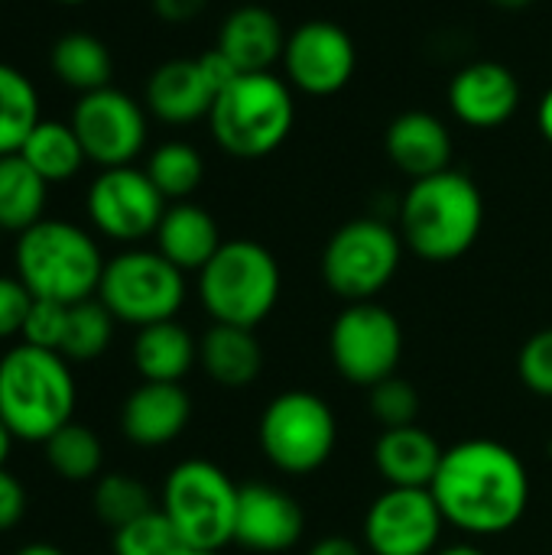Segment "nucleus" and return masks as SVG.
<instances>
[{"label":"nucleus","mask_w":552,"mask_h":555,"mask_svg":"<svg viewBox=\"0 0 552 555\" xmlns=\"http://www.w3.org/2000/svg\"><path fill=\"white\" fill-rule=\"evenodd\" d=\"M429 491L449 527L472 537H498L524 520L530 475L504 442L468 439L446 449Z\"/></svg>","instance_id":"nucleus-1"},{"label":"nucleus","mask_w":552,"mask_h":555,"mask_svg":"<svg viewBox=\"0 0 552 555\" xmlns=\"http://www.w3.org/2000/svg\"><path fill=\"white\" fill-rule=\"evenodd\" d=\"M482 224L485 198L478 185L452 166L416 179L400 202V237L429 263L465 257L475 247Z\"/></svg>","instance_id":"nucleus-2"},{"label":"nucleus","mask_w":552,"mask_h":555,"mask_svg":"<svg viewBox=\"0 0 552 555\" xmlns=\"http://www.w3.org/2000/svg\"><path fill=\"white\" fill-rule=\"evenodd\" d=\"M75 413V377L59 351L20 345L0 358V420L23 442H46Z\"/></svg>","instance_id":"nucleus-3"},{"label":"nucleus","mask_w":552,"mask_h":555,"mask_svg":"<svg viewBox=\"0 0 552 555\" xmlns=\"http://www.w3.org/2000/svg\"><path fill=\"white\" fill-rule=\"evenodd\" d=\"M16 276L33 293V299L75 306L98 293L104 257L85 228L42 218L16 241Z\"/></svg>","instance_id":"nucleus-4"},{"label":"nucleus","mask_w":552,"mask_h":555,"mask_svg":"<svg viewBox=\"0 0 552 555\" xmlns=\"http://www.w3.org/2000/svg\"><path fill=\"white\" fill-rule=\"evenodd\" d=\"M215 143L234 159H264L286 143L296 124V101L290 85L270 72L238 75L208 114Z\"/></svg>","instance_id":"nucleus-5"},{"label":"nucleus","mask_w":552,"mask_h":555,"mask_svg":"<svg viewBox=\"0 0 552 555\" xmlns=\"http://www.w3.org/2000/svg\"><path fill=\"white\" fill-rule=\"evenodd\" d=\"M198 299L215 322L257 328L280 299V263L257 241H224L198 270Z\"/></svg>","instance_id":"nucleus-6"},{"label":"nucleus","mask_w":552,"mask_h":555,"mask_svg":"<svg viewBox=\"0 0 552 555\" xmlns=\"http://www.w3.org/2000/svg\"><path fill=\"white\" fill-rule=\"evenodd\" d=\"M238 494L241 488H234L218 465L189 459L169 472L159 511L189 546L218 553L221 546L234 543Z\"/></svg>","instance_id":"nucleus-7"},{"label":"nucleus","mask_w":552,"mask_h":555,"mask_svg":"<svg viewBox=\"0 0 552 555\" xmlns=\"http://www.w3.org/2000/svg\"><path fill=\"white\" fill-rule=\"evenodd\" d=\"M403 237L381 218H355L342 224L322 254V280L345 302H374L397 276Z\"/></svg>","instance_id":"nucleus-8"},{"label":"nucleus","mask_w":552,"mask_h":555,"mask_svg":"<svg viewBox=\"0 0 552 555\" xmlns=\"http://www.w3.org/2000/svg\"><path fill=\"white\" fill-rule=\"evenodd\" d=\"M257 436L273 468L286 475H309L332 459L338 423L319 393L286 390L267 403Z\"/></svg>","instance_id":"nucleus-9"},{"label":"nucleus","mask_w":552,"mask_h":555,"mask_svg":"<svg viewBox=\"0 0 552 555\" xmlns=\"http://www.w3.org/2000/svg\"><path fill=\"white\" fill-rule=\"evenodd\" d=\"M98 299L117 322L146 328L176 319L185 302V276L159 250H124L104 263Z\"/></svg>","instance_id":"nucleus-10"},{"label":"nucleus","mask_w":552,"mask_h":555,"mask_svg":"<svg viewBox=\"0 0 552 555\" xmlns=\"http://www.w3.org/2000/svg\"><path fill=\"white\" fill-rule=\"evenodd\" d=\"M335 371L358 387H374L397 374L403 358V328L397 315L377 302H348L329 332Z\"/></svg>","instance_id":"nucleus-11"},{"label":"nucleus","mask_w":552,"mask_h":555,"mask_svg":"<svg viewBox=\"0 0 552 555\" xmlns=\"http://www.w3.org/2000/svg\"><path fill=\"white\" fill-rule=\"evenodd\" d=\"M68 124L81 140L85 156L101 169L133 166L146 146V114L140 101L111 85L81 94Z\"/></svg>","instance_id":"nucleus-12"},{"label":"nucleus","mask_w":552,"mask_h":555,"mask_svg":"<svg viewBox=\"0 0 552 555\" xmlns=\"http://www.w3.org/2000/svg\"><path fill=\"white\" fill-rule=\"evenodd\" d=\"M85 208L91 224L104 237L133 244L156 234L166 215V198L153 185L146 169L114 166V169H101V176L88 185Z\"/></svg>","instance_id":"nucleus-13"},{"label":"nucleus","mask_w":552,"mask_h":555,"mask_svg":"<svg viewBox=\"0 0 552 555\" xmlns=\"http://www.w3.org/2000/svg\"><path fill=\"white\" fill-rule=\"evenodd\" d=\"M446 517L429 488H387L364 514L371 555H433Z\"/></svg>","instance_id":"nucleus-14"},{"label":"nucleus","mask_w":552,"mask_h":555,"mask_svg":"<svg viewBox=\"0 0 552 555\" xmlns=\"http://www.w3.org/2000/svg\"><path fill=\"white\" fill-rule=\"evenodd\" d=\"M283 68L293 88L312 98L338 94L358 68V49L348 29L332 20H306L286 36Z\"/></svg>","instance_id":"nucleus-15"},{"label":"nucleus","mask_w":552,"mask_h":555,"mask_svg":"<svg viewBox=\"0 0 552 555\" xmlns=\"http://www.w3.org/2000/svg\"><path fill=\"white\" fill-rule=\"evenodd\" d=\"M449 107L452 114L475 130H495L508 124L521 107V81L517 75L491 59L472 62L459 68L449 81Z\"/></svg>","instance_id":"nucleus-16"},{"label":"nucleus","mask_w":552,"mask_h":555,"mask_svg":"<svg viewBox=\"0 0 552 555\" xmlns=\"http://www.w3.org/2000/svg\"><path fill=\"white\" fill-rule=\"evenodd\" d=\"M306 530L303 507L296 498L273 485H244L238 494L234 543L254 553H286Z\"/></svg>","instance_id":"nucleus-17"},{"label":"nucleus","mask_w":552,"mask_h":555,"mask_svg":"<svg viewBox=\"0 0 552 555\" xmlns=\"http://www.w3.org/2000/svg\"><path fill=\"white\" fill-rule=\"evenodd\" d=\"M192 420V400L182 384L143 380L120 410V429L133 446L156 449L185 433Z\"/></svg>","instance_id":"nucleus-18"},{"label":"nucleus","mask_w":552,"mask_h":555,"mask_svg":"<svg viewBox=\"0 0 552 555\" xmlns=\"http://www.w3.org/2000/svg\"><path fill=\"white\" fill-rule=\"evenodd\" d=\"M384 150H387L390 163L416 182V179L449 169L452 133L429 111H403L400 117H394L387 124Z\"/></svg>","instance_id":"nucleus-19"},{"label":"nucleus","mask_w":552,"mask_h":555,"mask_svg":"<svg viewBox=\"0 0 552 555\" xmlns=\"http://www.w3.org/2000/svg\"><path fill=\"white\" fill-rule=\"evenodd\" d=\"M146 107L163 124H195L211 114L215 88L205 78L198 59H169L146 78Z\"/></svg>","instance_id":"nucleus-20"},{"label":"nucleus","mask_w":552,"mask_h":555,"mask_svg":"<svg viewBox=\"0 0 552 555\" xmlns=\"http://www.w3.org/2000/svg\"><path fill=\"white\" fill-rule=\"evenodd\" d=\"M218 49L238 65L241 75L270 72L273 62H283L286 33L273 10L260 3H244L224 16L218 33Z\"/></svg>","instance_id":"nucleus-21"},{"label":"nucleus","mask_w":552,"mask_h":555,"mask_svg":"<svg viewBox=\"0 0 552 555\" xmlns=\"http://www.w3.org/2000/svg\"><path fill=\"white\" fill-rule=\"evenodd\" d=\"M446 449L423 426L384 429L374 446V465L390 488H429Z\"/></svg>","instance_id":"nucleus-22"},{"label":"nucleus","mask_w":552,"mask_h":555,"mask_svg":"<svg viewBox=\"0 0 552 555\" xmlns=\"http://www.w3.org/2000/svg\"><path fill=\"white\" fill-rule=\"evenodd\" d=\"M221 244L224 241L218 234V221L192 202H176L172 208H166L156 228V250L182 273L202 270Z\"/></svg>","instance_id":"nucleus-23"},{"label":"nucleus","mask_w":552,"mask_h":555,"mask_svg":"<svg viewBox=\"0 0 552 555\" xmlns=\"http://www.w3.org/2000/svg\"><path fill=\"white\" fill-rule=\"evenodd\" d=\"M198 361L215 384L247 387L264 371V348H260L254 328L215 322L198 341Z\"/></svg>","instance_id":"nucleus-24"},{"label":"nucleus","mask_w":552,"mask_h":555,"mask_svg":"<svg viewBox=\"0 0 552 555\" xmlns=\"http://www.w3.org/2000/svg\"><path fill=\"white\" fill-rule=\"evenodd\" d=\"M195 361H198V345L176 319L156 322V325H146L137 332L133 367L140 371L143 380L179 384L192 371Z\"/></svg>","instance_id":"nucleus-25"},{"label":"nucleus","mask_w":552,"mask_h":555,"mask_svg":"<svg viewBox=\"0 0 552 555\" xmlns=\"http://www.w3.org/2000/svg\"><path fill=\"white\" fill-rule=\"evenodd\" d=\"M49 182L20 156H0V231L23 234L42 221Z\"/></svg>","instance_id":"nucleus-26"},{"label":"nucleus","mask_w":552,"mask_h":555,"mask_svg":"<svg viewBox=\"0 0 552 555\" xmlns=\"http://www.w3.org/2000/svg\"><path fill=\"white\" fill-rule=\"evenodd\" d=\"M52 72L62 85L88 94L98 88L111 85L114 75V59L111 49L104 46V39L91 36V33H65L55 39L52 46Z\"/></svg>","instance_id":"nucleus-27"},{"label":"nucleus","mask_w":552,"mask_h":555,"mask_svg":"<svg viewBox=\"0 0 552 555\" xmlns=\"http://www.w3.org/2000/svg\"><path fill=\"white\" fill-rule=\"evenodd\" d=\"M20 156L49 182H68L78 176V169L85 166V150H81V140L75 133L72 124L65 120H39L33 127V133L26 137Z\"/></svg>","instance_id":"nucleus-28"},{"label":"nucleus","mask_w":552,"mask_h":555,"mask_svg":"<svg viewBox=\"0 0 552 555\" xmlns=\"http://www.w3.org/2000/svg\"><path fill=\"white\" fill-rule=\"evenodd\" d=\"M39 120L36 85L20 68L0 62V156L20 153Z\"/></svg>","instance_id":"nucleus-29"},{"label":"nucleus","mask_w":552,"mask_h":555,"mask_svg":"<svg viewBox=\"0 0 552 555\" xmlns=\"http://www.w3.org/2000/svg\"><path fill=\"white\" fill-rule=\"evenodd\" d=\"M146 176L153 179V185L163 192V198L169 202H185L205 179V159L202 153L185 143V140H166L150 153L146 163Z\"/></svg>","instance_id":"nucleus-30"},{"label":"nucleus","mask_w":552,"mask_h":555,"mask_svg":"<svg viewBox=\"0 0 552 555\" xmlns=\"http://www.w3.org/2000/svg\"><path fill=\"white\" fill-rule=\"evenodd\" d=\"M46 459L59 478L78 485V481H91L101 472L104 449H101V439L88 426L68 423L55 436L46 439Z\"/></svg>","instance_id":"nucleus-31"},{"label":"nucleus","mask_w":552,"mask_h":555,"mask_svg":"<svg viewBox=\"0 0 552 555\" xmlns=\"http://www.w3.org/2000/svg\"><path fill=\"white\" fill-rule=\"evenodd\" d=\"M114 315L107 312V306L98 299H85L68 306V328H65V341H62V358L68 361H91L101 358L114 338Z\"/></svg>","instance_id":"nucleus-32"},{"label":"nucleus","mask_w":552,"mask_h":555,"mask_svg":"<svg viewBox=\"0 0 552 555\" xmlns=\"http://www.w3.org/2000/svg\"><path fill=\"white\" fill-rule=\"evenodd\" d=\"M94 514L117 533L127 524L153 514V498L130 475H104L94 488Z\"/></svg>","instance_id":"nucleus-33"},{"label":"nucleus","mask_w":552,"mask_h":555,"mask_svg":"<svg viewBox=\"0 0 552 555\" xmlns=\"http://www.w3.org/2000/svg\"><path fill=\"white\" fill-rule=\"evenodd\" d=\"M114 555H195V546L176 533L163 511H153L114 533Z\"/></svg>","instance_id":"nucleus-34"},{"label":"nucleus","mask_w":552,"mask_h":555,"mask_svg":"<svg viewBox=\"0 0 552 555\" xmlns=\"http://www.w3.org/2000/svg\"><path fill=\"white\" fill-rule=\"evenodd\" d=\"M371 413L384 429L413 426L420 416V393L410 380L394 374L371 387Z\"/></svg>","instance_id":"nucleus-35"},{"label":"nucleus","mask_w":552,"mask_h":555,"mask_svg":"<svg viewBox=\"0 0 552 555\" xmlns=\"http://www.w3.org/2000/svg\"><path fill=\"white\" fill-rule=\"evenodd\" d=\"M65 328H68V306L65 302L33 299L20 335H23V345H33V348H46V351H59L62 354Z\"/></svg>","instance_id":"nucleus-36"},{"label":"nucleus","mask_w":552,"mask_h":555,"mask_svg":"<svg viewBox=\"0 0 552 555\" xmlns=\"http://www.w3.org/2000/svg\"><path fill=\"white\" fill-rule=\"evenodd\" d=\"M517 374L534 393L552 397V328H543L534 338H527L517 358Z\"/></svg>","instance_id":"nucleus-37"},{"label":"nucleus","mask_w":552,"mask_h":555,"mask_svg":"<svg viewBox=\"0 0 552 555\" xmlns=\"http://www.w3.org/2000/svg\"><path fill=\"white\" fill-rule=\"evenodd\" d=\"M29 306L33 293L20 283V276H0V338L23 332Z\"/></svg>","instance_id":"nucleus-38"},{"label":"nucleus","mask_w":552,"mask_h":555,"mask_svg":"<svg viewBox=\"0 0 552 555\" xmlns=\"http://www.w3.org/2000/svg\"><path fill=\"white\" fill-rule=\"evenodd\" d=\"M26 514V491L23 485L0 468V533L13 530Z\"/></svg>","instance_id":"nucleus-39"},{"label":"nucleus","mask_w":552,"mask_h":555,"mask_svg":"<svg viewBox=\"0 0 552 555\" xmlns=\"http://www.w3.org/2000/svg\"><path fill=\"white\" fill-rule=\"evenodd\" d=\"M198 65H202V72H205V78L211 81V88H215V94H221L228 85H234L238 81V65L215 46V49H208V52H202L198 55Z\"/></svg>","instance_id":"nucleus-40"},{"label":"nucleus","mask_w":552,"mask_h":555,"mask_svg":"<svg viewBox=\"0 0 552 555\" xmlns=\"http://www.w3.org/2000/svg\"><path fill=\"white\" fill-rule=\"evenodd\" d=\"M208 7V0H153V10L163 23H192L202 10Z\"/></svg>","instance_id":"nucleus-41"},{"label":"nucleus","mask_w":552,"mask_h":555,"mask_svg":"<svg viewBox=\"0 0 552 555\" xmlns=\"http://www.w3.org/2000/svg\"><path fill=\"white\" fill-rule=\"evenodd\" d=\"M309 555H364V550L355 543V540H345V537H325L322 543H316Z\"/></svg>","instance_id":"nucleus-42"},{"label":"nucleus","mask_w":552,"mask_h":555,"mask_svg":"<svg viewBox=\"0 0 552 555\" xmlns=\"http://www.w3.org/2000/svg\"><path fill=\"white\" fill-rule=\"evenodd\" d=\"M537 127H540V133L547 137L552 143V88L540 98V107H537Z\"/></svg>","instance_id":"nucleus-43"},{"label":"nucleus","mask_w":552,"mask_h":555,"mask_svg":"<svg viewBox=\"0 0 552 555\" xmlns=\"http://www.w3.org/2000/svg\"><path fill=\"white\" fill-rule=\"evenodd\" d=\"M16 555H65L62 550H55V546H49V543H29V546H23Z\"/></svg>","instance_id":"nucleus-44"},{"label":"nucleus","mask_w":552,"mask_h":555,"mask_svg":"<svg viewBox=\"0 0 552 555\" xmlns=\"http://www.w3.org/2000/svg\"><path fill=\"white\" fill-rule=\"evenodd\" d=\"M10 446H13V433H10L7 423L0 420V468H3V462H7V455H10Z\"/></svg>","instance_id":"nucleus-45"},{"label":"nucleus","mask_w":552,"mask_h":555,"mask_svg":"<svg viewBox=\"0 0 552 555\" xmlns=\"http://www.w3.org/2000/svg\"><path fill=\"white\" fill-rule=\"evenodd\" d=\"M433 555H485L478 546H468V543H455V546H446V550H436Z\"/></svg>","instance_id":"nucleus-46"},{"label":"nucleus","mask_w":552,"mask_h":555,"mask_svg":"<svg viewBox=\"0 0 552 555\" xmlns=\"http://www.w3.org/2000/svg\"><path fill=\"white\" fill-rule=\"evenodd\" d=\"M495 7H501V10H527V7H534L537 0H491Z\"/></svg>","instance_id":"nucleus-47"},{"label":"nucleus","mask_w":552,"mask_h":555,"mask_svg":"<svg viewBox=\"0 0 552 555\" xmlns=\"http://www.w3.org/2000/svg\"><path fill=\"white\" fill-rule=\"evenodd\" d=\"M55 3H62V7H81V3H88V0H55Z\"/></svg>","instance_id":"nucleus-48"},{"label":"nucleus","mask_w":552,"mask_h":555,"mask_svg":"<svg viewBox=\"0 0 552 555\" xmlns=\"http://www.w3.org/2000/svg\"><path fill=\"white\" fill-rule=\"evenodd\" d=\"M195 555H218V553H208V550H195Z\"/></svg>","instance_id":"nucleus-49"},{"label":"nucleus","mask_w":552,"mask_h":555,"mask_svg":"<svg viewBox=\"0 0 552 555\" xmlns=\"http://www.w3.org/2000/svg\"><path fill=\"white\" fill-rule=\"evenodd\" d=\"M550 455H552V442H550Z\"/></svg>","instance_id":"nucleus-50"}]
</instances>
